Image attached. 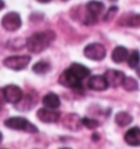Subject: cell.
I'll list each match as a JSON object with an SVG mask.
<instances>
[{
  "label": "cell",
  "instance_id": "ac0fdd59",
  "mask_svg": "<svg viewBox=\"0 0 140 149\" xmlns=\"http://www.w3.org/2000/svg\"><path fill=\"white\" fill-rule=\"evenodd\" d=\"M115 122L117 125L124 127V126L129 125L132 122V116L127 112H118L115 115Z\"/></svg>",
  "mask_w": 140,
  "mask_h": 149
},
{
  "label": "cell",
  "instance_id": "4316f807",
  "mask_svg": "<svg viewBox=\"0 0 140 149\" xmlns=\"http://www.w3.org/2000/svg\"><path fill=\"white\" fill-rule=\"evenodd\" d=\"M137 74H138V77L140 78V67L138 68V69H137Z\"/></svg>",
  "mask_w": 140,
  "mask_h": 149
},
{
  "label": "cell",
  "instance_id": "5b68a950",
  "mask_svg": "<svg viewBox=\"0 0 140 149\" xmlns=\"http://www.w3.org/2000/svg\"><path fill=\"white\" fill-rule=\"evenodd\" d=\"M1 25L7 31L14 32L21 28L22 20H21V17L18 12H8L3 15V18L1 20Z\"/></svg>",
  "mask_w": 140,
  "mask_h": 149
},
{
  "label": "cell",
  "instance_id": "5bb4252c",
  "mask_svg": "<svg viewBox=\"0 0 140 149\" xmlns=\"http://www.w3.org/2000/svg\"><path fill=\"white\" fill-rule=\"evenodd\" d=\"M68 69L75 74L77 78H79L80 80H83L84 78H87L90 74V69L88 67H85L84 65L78 64V63H73L70 66Z\"/></svg>",
  "mask_w": 140,
  "mask_h": 149
},
{
  "label": "cell",
  "instance_id": "d6986e66",
  "mask_svg": "<svg viewBox=\"0 0 140 149\" xmlns=\"http://www.w3.org/2000/svg\"><path fill=\"white\" fill-rule=\"evenodd\" d=\"M32 69L35 74H47V72L51 70V64H49V63H47V61H37L36 64H34V65H33Z\"/></svg>",
  "mask_w": 140,
  "mask_h": 149
},
{
  "label": "cell",
  "instance_id": "44dd1931",
  "mask_svg": "<svg viewBox=\"0 0 140 149\" xmlns=\"http://www.w3.org/2000/svg\"><path fill=\"white\" fill-rule=\"evenodd\" d=\"M128 65L130 68H137L140 64V53L138 51L131 52V54L128 56Z\"/></svg>",
  "mask_w": 140,
  "mask_h": 149
},
{
  "label": "cell",
  "instance_id": "7c38bea8",
  "mask_svg": "<svg viewBox=\"0 0 140 149\" xmlns=\"http://www.w3.org/2000/svg\"><path fill=\"white\" fill-rule=\"evenodd\" d=\"M118 24L130 26V28H140V14L138 13H127L121 17L118 21Z\"/></svg>",
  "mask_w": 140,
  "mask_h": 149
},
{
  "label": "cell",
  "instance_id": "2e32d148",
  "mask_svg": "<svg viewBox=\"0 0 140 149\" xmlns=\"http://www.w3.org/2000/svg\"><path fill=\"white\" fill-rule=\"evenodd\" d=\"M105 8V6L101 1H96V0H91L90 2L87 3V10L89 12L90 15L98 18L100 14L103 12V10Z\"/></svg>",
  "mask_w": 140,
  "mask_h": 149
},
{
  "label": "cell",
  "instance_id": "52a82bcc",
  "mask_svg": "<svg viewBox=\"0 0 140 149\" xmlns=\"http://www.w3.org/2000/svg\"><path fill=\"white\" fill-rule=\"evenodd\" d=\"M3 92H5L6 101L12 104H17L19 103L22 98H23V91L22 89L15 86V84H9L6 88H3Z\"/></svg>",
  "mask_w": 140,
  "mask_h": 149
},
{
  "label": "cell",
  "instance_id": "4fadbf2b",
  "mask_svg": "<svg viewBox=\"0 0 140 149\" xmlns=\"http://www.w3.org/2000/svg\"><path fill=\"white\" fill-rule=\"evenodd\" d=\"M125 141L130 146H140V128L131 127L125 134Z\"/></svg>",
  "mask_w": 140,
  "mask_h": 149
},
{
  "label": "cell",
  "instance_id": "ffe728a7",
  "mask_svg": "<svg viewBox=\"0 0 140 149\" xmlns=\"http://www.w3.org/2000/svg\"><path fill=\"white\" fill-rule=\"evenodd\" d=\"M121 86L124 87V89L126 91H136V90H138V82H137V80L131 78V77H126Z\"/></svg>",
  "mask_w": 140,
  "mask_h": 149
},
{
  "label": "cell",
  "instance_id": "f1b7e54d",
  "mask_svg": "<svg viewBox=\"0 0 140 149\" xmlns=\"http://www.w3.org/2000/svg\"><path fill=\"white\" fill-rule=\"evenodd\" d=\"M60 149H70V148H60Z\"/></svg>",
  "mask_w": 140,
  "mask_h": 149
},
{
  "label": "cell",
  "instance_id": "9c48e42d",
  "mask_svg": "<svg viewBox=\"0 0 140 149\" xmlns=\"http://www.w3.org/2000/svg\"><path fill=\"white\" fill-rule=\"evenodd\" d=\"M36 115H37L38 120L44 122V123H56L60 118L59 112L51 110V109H47V107L40 109L36 113Z\"/></svg>",
  "mask_w": 140,
  "mask_h": 149
},
{
  "label": "cell",
  "instance_id": "8992f818",
  "mask_svg": "<svg viewBox=\"0 0 140 149\" xmlns=\"http://www.w3.org/2000/svg\"><path fill=\"white\" fill-rule=\"evenodd\" d=\"M84 56L92 61H102L106 56V49L100 43H91L84 48Z\"/></svg>",
  "mask_w": 140,
  "mask_h": 149
},
{
  "label": "cell",
  "instance_id": "277c9868",
  "mask_svg": "<svg viewBox=\"0 0 140 149\" xmlns=\"http://www.w3.org/2000/svg\"><path fill=\"white\" fill-rule=\"evenodd\" d=\"M31 61V57L28 55L21 56H10L3 61V65L12 70H22L26 68Z\"/></svg>",
  "mask_w": 140,
  "mask_h": 149
},
{
  "label": "cell",
  "instance_id": "7402d4cb",
  "mask_svg": "<svg viewBox=\"0 0 140 149\" xmlns=\"http://www.w3.org/2000/svg\"><path fill=\"white\" fill-rule=\"evenodd\" d=\"M82 125L85 126V127H88L89 130H94V128H96L100 124H98V122L96 121V120L89 118V117H84V118H82Z\"/></svg>",
  "mask_w": 140,
  "mask_h": 149
},
{
  "label": "cell",
  "instance_id": "7a4b0ae2",
  "mask_svg": "<svg viewBox=\"0 0 140 149\" xmlns=\"http://www.w3.org/2000/svg\"><path fill=\"white\" fill-rule=\"evenodd\" d=\"M5 125L8 128L14 130H23L26 133H37V127L33 125L31 122H28L26 118L21 116H13L9 117L5 121Z\"/></svg>",
  "mask_w": 140,
  "mask_h": 149
},
{
  "label": "cell",
  "instance_id": "8fae6325",
  "mask_svg": "<svg viewBox=\"0 0 140 149\" xmlns=\"http://www.w3.org/2000/svg\"><path fill=\"white\" fill-rule=\"evenodd\" d=\"M62 123H64V126L66 128H68L70 130H79L82 126V120L79 117V115H77L75 113L67 114Z\"/></svg>",
  "mask_w": 140,
  "mask_h": 149
},
{
  "label": "cell",
  "instance_id": "3957f363",
  "mask_svg": "<svg viewBox=\"0 0 140 149\" xmlns=\"http://www.w3.org/2000/svg\"><path fill=\"white\" fill-rule=\"evenodd\" d=\"M59 84L64 87L70 88L75 91H81L82 90V80L77 78L69 69L65 70L59 77Z\"/></svg>",
  "mask_w": 140,
  "mask_h": 149
},
{
  "label": "cell",
  "instance_id": "30bf717a",
  "mask_svg": "<svg viewBox=\"0 0 140 149\" xmlns=\"http://www.w3.org/2000/svg\"><path fill=\"white\" fill-rule=\"evenodd\" d=\"M88 88L93 91H104L108 88V84L104 76L95 74L90 77L88 80Z\"/></svg>",
  "mask_w": 140,
  "mask_h": 149
},
{
  "label": "cell",
  "instance_id": "e0dca14e",
  "mask_svg": "<svg viewBox=\"0 0 140 149\" xmlns=\"http://www.w3.org/2000/svg\"><path fill=\"white\" fill-rule=\"evenodd\" d=\"M128 56H129V53H128L126 47L117 46L112 53V59L114 61V63L121 64V63L128 59Z\"/></svg>",
  "mask_w": 140,
  "mask_h": 149
},
{
  "label": "cell",
  "instance_id": "d4e9b609",
  "mask_svg": "<svg viewBox=\"0 0 140 149\" xmlns=\"http://www.w3.org/2000/svg\"><path fill=\"white\" fill-rule=\"evenodd\" d=\"M5 8V1L3 0H0V10H2Z\"/></svg>",
  "mask_w": 140,
  "mask_h": 149
},
{
  "label": "cell",
  "instance_id": "83f0119b",
  "mask_svg": "<svg viewBox=\"0 0 140 149\" xmlns=\"http://www.w3.org/2000/svg\"><path fill=\"white\" fill-rule=\"evenodd\" d=\"M2 138H3V136H2V133H1V132H0V143H1V141H2Z\"/></svg>",
  "mask_w": 140,
  "mask_h": 149
},
{
  "label": "cell",
  "instance_id": "6da1fadb",
  "mask_svg": "<svg viewBox=\"0 0 140 149\" xmlns=\"http://www.w3.org/2000/svg\"><path fill=\"white\" fill-rule=\"evenodd\" d=\"M55 33L53 31H43L33 34L26 40V47L31 53L38 54L45 51L47 47L55 40Z\"/></svg>",
  "mask_w": 140,
  "mask_h": 149
},
{
  "label": "cell",
  "instance_id": "ba28073f",
  "mask_svg": "<svg viewBox=\"0 0 140 149\" xmlns=\"http://www.w3.org/2000/svg\"><path fill=\"white\" fill-rule=\"evenodd\" d=\"M104 77L107 81L108 86L111 87H119L123 84L124 80L126 78V76L124 74L123 71H119V70H115V69H110L107 70L105 74H104Z\"/></svg>",
  "mask_w": 140,
  "mask_h": 149
},
{
  "label": "cell",
  "instance_id": "484cf974",
  "mask_svg": "<svg viewBox=\"0 0 140 149\" xmlns=\"http://www.w3.org/2000/svg\"><path fill=\"white\" fill-rule=\"evenodd\" d=\"M38 2H41V3H48L49 1H51V0H37Z\"/></svg>",
  "mask_w": 140,
  "mask_h": 149
},
{
  "label": "cell",
  "instance_id": "cb8c5ba5",
  "mask_svg": "<svg viewBox=\"0 0 140 149\" xmlns=\"http://www.w3.org/2000/svg\"><path fill=\"white\" fill-rule=\"evenodd\" d=\"M6 101V98H5V92H3V89L0 88V105H2Z\"/></svg>",
  "mask_w": 140,
  "mask_h": 149
},
{
  "label": "cell",
  "instance_id": "603a6c76",
  "mask_svg": "<svg viewBox=\"0 0 140 149\" xmlns=\"http://www.w3.org/2000/svg\"><path fill=\"white\" fill-rule=\"evenodd\" d=\"M117 10H118V8L117 7H111L110 9L107 10V12H106V14L104 15V21H108V20H111V19L116 14Z\"/></svg>",
  "mask_w": 140,
  "mask_h": 149
},
{
  "label": "cell",
  "instance_id": "9a60e30c",
  "mask_svg": "<svg viewBox=\"0 0 140 149\" xmlns=\"http://www.w3.org/2000/svg\"><path fill=\"white\" fill-rule=\"evenodd\" d=\"M43 104L47 109L55 110V109L60 107V99H59V97L57 95L56 93L49 92L43 98Z\"/></svg>",
  "mask_w": 140,
  "mask_h": 149
}]
</instances>
